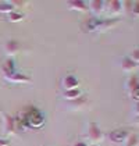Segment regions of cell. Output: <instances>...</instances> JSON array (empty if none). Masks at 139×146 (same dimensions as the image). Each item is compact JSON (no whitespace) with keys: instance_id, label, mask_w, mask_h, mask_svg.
Masks as SVG:
<instances>
[{"instance_id":"cell-1","label":"cell","mask_w":139,"mask_h":146,"mask_svg":"<svg viewBox=\"0 0 139 146\" xmlns=\"http://www.w3.org/2000/svg\"><path fill=\"white\" fill-rule=\"evenodd\" d=\"M86 136L91 142H99V141H102L103 134H102L100 128L97 127V124L93 123V121H89L88 127H86Z\"/></svg>"},{"instance_id":"cell-2","label":"cell","mask_w":139,"mask_h":146,"mask_svg":"<svg viewBox=\"0 0 139 146\" xmlns=\"http://www.w3.org/2000/svg\"><path fill=\"white\" fill-rule=\"evenodd\" d=\"M1 115H3V131L6 135H11L15 134L17 131V127H15V120L13 118L11 115H9L7 113H4L1 110Z\"/></svg>"},{"instance_id":"cell-3","label":"cell","mask_w":139,"mask_h":146,"mask_svg":"<svg viewBox=\"0 0 139 146\" xmlns=\"http://www.w3.org/2000/svg\"><path fill=\"white\" fill-rule=\"evenodd\" d=\"M128 136H129V131L125 129V128L114 129V131H111L110 135H109L110 141H111V142H114V143H122Z\"/></svg>"},{"instance_id":"cell-4","label":"cell","mask_w":139,"mask_h":146,"mask_svg":"<svg viewBox=\"0 0 139 146\" xmlns=\"http://www.w3.org/2000/svg\"><path fill=\"white\" fill-rule=\"evenodd\" d=\"M61 85H63V89L64 90H70V89H77L78 85H79V81L75 75H66L63 81H61Z\"/></svg>"},{"instance_id":"cell-5","label":"cell","mask_w":139,"mask_h":146,"mask_svg":"<svg viewBox=\"0 0 139 146\" xmlns=\"http://www.w3.org/2000/svg\"><path fill=\"white\" fill-rule=\"evenodd\" d=\"M138 88H139V84H138V78L136 75H132L129 81H128V89H129V93L131 96L134 98V100L138 102Z\"/></svg>"},{"instance_id":"cell-6","label":"cell","mask_w":139,"mask_h":146,"mask_svg":"<svg viewBox=\"0 0 139 146\" xmlns=\"http://www.w3.org/2000/svg\"><path fill=\"white\" fill-rule=\"evenodd\" d=\"M100 25H102V20H99V18H91V20H88L86 23L82 25V29H85L86 32H92V31L100 29Z\"/></svg>"},{"instance_id":"cell-7","label":"cell","mask_w":139,"mask_h":146,"mask_svg":"<svg viewBox=\"0 0 139 146\" xmlns=\"http://www.w3.org/2000/svg\"><path fill=\"white\" fill-rule=\"evenodd\" d=\"M20 49H21V46H20V42H17V40H9L4 43V52L10 56L17 54L20 52Z\"/></svg>"},{"instance_id":"cell-8","label":"cell","mask_w":139,"mask_h":146,"mask_svg":"<svg viewBox=\"0 0 139 146\" xmlns=\"http://www.w3.org/2000/svg\"><path fill=\"white\" fill-rule=\"evenodd\" d=\"M4 78L7 79V81H10V82H14V84L31 82V78H29V77H26V75H24V74H18V72H14V74L7 75V77H4Z\"/></svg>"},{"instance_id":"cell-9","label":"cell","mask_w":139,"mask_h":146,"mask_svg":"<svg viewBox=\"0 0 139 146\" xmlns=\"http://www.w3.org/2000/svg\"><path fill=\"white\" fill-rule=\"evenodd\" d=\"M81 96H82V90L79 89V88H77V89L64 90V92H63V98H64L66 100H68V102L75 100V99H78V98H81Z\"/></svg>"},{"instance_id":"cell-10","label":"cell","mask_w":139,"mask_h":146,"mask_svg":"<svg viewBox=\"0 0 139 146\" xmlns=\"http://www.w3.org/2000/svg\"><path fill=\"white\" fill-rule=\"evenodd\" d=\"M3 72H4V77L14 74L15 72V63L13 60H7L4 63V66H3Z\"/></svg>"},{"instance_id":"cell-11","label":"cell","mask_w":139,"mask_h":146,"mask_svg":"<svg viewBox=\"0 0 139 146\" xmlns=\"http://www.w3.org/2000/svg\"><path fill=\"white\" fill-rule=\"evenodd\" d=\"M67 4H68V7L74 9V10H78V11H86L88 10V3H85V1H68Z\"/></svg>"},{"instance_id":"cell-12","label":"cell","mask_w":139,"mask_h":146,"mask_svg":"<svg viewBox=\"0 0 139 146\" xmlns=\"http://www.w3.org/2000/svg\"><path fill=\"white\" fill-rule=\"evenodd\" d=\"M136 63H134L129 57H124L122 58V61H121V67H122V70L124 71H131V70H135L136 68Z\"/></svg>"},{"instance_id":"cell-13","label":"cell","mask_w":139,"mask_h":146,"mask_svg":"<svg viewBox=\"0 0 139 146\" xmlns=\"http://www.w3.org/2000/svg\"><path fill=\"white\" fill-rule=\"evenodd\" d=\"M103 6H104V1H97V0H95V1H89L88 3V7L95 13H100L103 11Z\"/></svg>"},{"instance_id":"cell-14","label":"cell","mask_w":139,"mask_h":146,"mask_svg":"<svg viewBox=\"0 0 139 146\" xmlns=\"http://www.w3.org/2000/svg\"><path fill=\"white\" fill-rule=\"evenodd\" d=\"M104 3L110 7L111 13H118L122 10V3L121 1H104Z\"/></svg>"},{"instance_id":"cell-15","label":"cell","mask_w":139,"mask_h":146,"mask_svg":"<svg viewBox=\"0 0 139 146\" xmlns=\"http://www.w3.org/2000/svg\"><path fill=\"white\" fill-rule=\"evenodd\" d=\"M85 103H86V98H85V96H81V98H78V99H75V100L70 102V107H71V109H81V107H83Z\"/></svg>"},{"instance_id":"cell-16","label":"cell","mask_w":139,"mask_h":146,"mask_svg":"<svg viewBox=\"0 0 139 146\" xmlns=\"http://www.w3.org/2000/svg\"><path fill=\"white\" fill-rule=\"evenodd\" d=\"M7 18H9V21H11V23H18V21H21L24 18V14H21V13L18 11H11L7 14Z\"/></svg>"},{"instance_id":"cell-17","label":"cell","mask_w":139,"mask_h":146,"mask_svg":"<svg viewBox=\"0 0 139 146\" xmlns=\"http://www.w3.org/2000/svg\"><path fill=\"white\" fill-rule=\"evenodd\" d=\"M11 11H14V7H13V4L10 1H0V13L9 14Z\"/></svg>"},{"instance_id":"cell-18","label":"cell","mask_w":139,"mask_h":146,"mask_svg":"<svg viewBox=\"0 0 139 146\" xmlns=\"http://www.w3.org/2000/svg\"><path fill=\"white\" fill-rule=\"evenodd\" d=\"M125 146H138V135L131 134V136L128 138V142Z\"/></svg>"},{"instance_id":"cell-19","label":"cell","mask_w":139,"mask_h":146,"mask_svg":"<svg viewBox=\"0 0 139 146\" xmlns=\"http://www.w3.org/2000/svg\"><path fill=\"white\" fill-rule=\"evenodd\" d=\"M134 63H136L138 64V61H139V50L138 49H134L132 50V53H131V57H129Z\"/></svg>"},{"instance_id":"cell-20","label":"cell","mask_w":139,"mask_h":146,"mask_svg":"<svg viewBox=\"0 0 139 146\" xmlns=\"http://www.w3.org/2000/svg\"><path fill=\"white\" fill-rule=\"evenodd\" d=\"M0 146H10V141H9V139L0 138Z\"/></svg>"},{"instance_id":"cell-21","label":"cell","mask_w":139,"mask_h":146,"mask_svg":"<svg viewBox=\"0 0 139 146\" xmlns=\"http://www.w3.org/2000/svg\"><path fill=\"white\" fill-rule=\"evenodd\" d=\"M74 146H88V143H86V142H77V143H75V145Z\"/></svg>"},{"instance_id":"cell-22","label":"cell","mask_w":139,"mask_h":146,"mask_svg":"<svg viewBox=\"0 0 139 146\" xmlns=\"http://www.w3.org/2000/svg\"><path fill=\"white\" fill-rule=\"evenodd\" d=\"M92 146H96V145H92Z\"/></svg>"}]
</instances>
